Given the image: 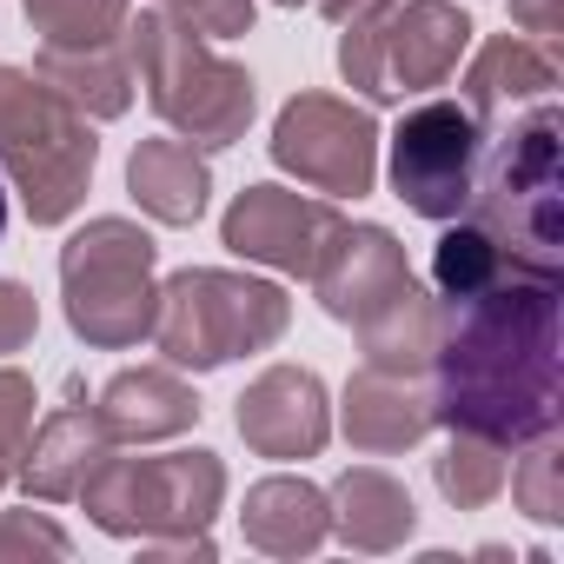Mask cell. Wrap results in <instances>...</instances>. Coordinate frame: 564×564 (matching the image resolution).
Wrapping results in <instances>:
<instances>
[{
	"label": "cell",
	"instance_id": "cell-12",
	"mask_svg": "<svg viewBox=\"0 0 564 564\" xmlns=\"http://www.w3.org/2000/svg\"><path fill=\"white\" fill-rule=\"evenodd\" d=\"M405 286H412L405 246H399L386 226H372V219H366V226H339L333 246H326L319 265H313V293H319L326 319H339V326L372 319V313L392 306Z\"/></svg>",
	"mask_w": 564,
	"mask_h": 564
},
{
	"label": "cell",
	"instance_id": "cell-23",
	"mask_svg": "<svg viewBox=\"0 0 564 564\" xmlns=\"http://www.w3.org/2000/svg\"><path fill=\"white\" fill-rule=\"evenodd\" d=\"M505 471H511V445H491L478 432H452L445 452L432 458V478L452 511H485L505 491Z\"/></svg>",
	"mask_w": 564,
	"mask_h": 564
},
{
	"label": "cell",
	"instance_id": "cell-20",
	"mask_svg": "<svg viewBox=\"0 0 564 564\" xmlns=\"http://www.w3.org/2000/svg\"><path fill=\"white\" fill-rule=\"evenodd\" d=\"M326 505H333V531H339L352 551H399V544L419 531L412 491H405L392 471H379V465L339 471V485L326 491Z\"/></svg>",
	"mask_w": 564,
	"mask_h": 564
},
{
	"label": "cell",
	"instance_id": "cell-22",
	"mask_svg": "<svg viewBox=\"0 0 564 564\" xmlns=\"http://www.w3.org/2000/svg\"><path fill=\"white\" fill-rule=\"evenodd\" d=\"M438 326H445V300L425 293L419 279H412L392 306H379V313L359 319L352 333H359V346H366V366L425 379V372H432V352H438Z\"/></svg>",
	"mask_w": 564,
	"mask_h": 564
},
{
	"label": "cell",
	"instance_id": "cell-25",
	"mask_svg": "<svg viewBox=\"0 0 564 564\" xmlns=\"http://www.w3.org/2000/svg\"><path fill=\"white\" fill-rule=\"evenodd\" d=\"M511 452H518V465L505 471L511 505L531 524H557L564 518V438H557V425L538 432V438H524V445H511Z\"/></svg>",
	"mask_w": 564,
	"mask_h": 564
},
{
	"label": "cell",
	"instance_id": "cell-24",
	"mask_svg": "<svg viewBox=\"0 0 564 564\" xmlns=\"http://www.w3.org/2000/svg\"><path fill=\"white\" fill-rule=\"evenodd\" d=\"M511 265H524V259H511L478 219H465L458 213V226L438 239V252H432V286H438V300H471V293H485L491 279H505Z\"/></svg>",
	"mask_w": 564,
	"mask_h": 564
},
{
	"label": "cell",
	"instance_id": "cell-32",
	"mask_svg": "<svg viewBox=\"0 0 564 564\" xmlns=\"http://www.w3.org/2000/svg\"><path fill=\"white\" fill-rule=\"evenodd\" d=\"M313 8H319L333 28H352V21H379V14H392L399 0H313Z\"/></svg>",
	"mask_w": 564,
	"mask_h": 564
},
{
	"label": "cell",
	"instance_id": "cell-5",
	"mask_svg": "<svg viewBox=\"0 0 564 564\" xmlns=\"http://www.w3.org/2000/svg\"><path fill=\"white\" fill-rule=\"evenodd\" d=\"M286 326H293V300L272 279L226 272V265H186L160 286V313L147 339L180 372H219L246 352L279 346Z\"/></svg>",
	"mask_w": 564,
	"mask_h": 564
},
{
	"label": "cell",
	"instance_id": "cell-16",
	"mask_svg": "<svg viewBox=\"0 0 564 564\" xmlns=\"http://www.w3.org/2000/svg\"><path fill=\"white\" fill-rule=\"evenodd\" d=\"M94 412L113 445H153V438H180L199 425V399L180 379V366H140V372L107 379Z\"/></svg>",
	"mask_w": 564,
	"mask_h": 564
},
{
	"label": "cell",
	"instance_id": "cell-21",
	"mask_svg": "<svg viewBox=\"0 0 564 564\" xmlns=\"http://www.w3.org/2000/svg\"><path fill=\"white\" fill-rule=\"evenodd\" d=\"M34 74L47 87H61L87 120H120L133 107V61H127V41H87V47H41Z\"/></svg>",
	"mask_w": 564,
	"mask_h": 564
},
{
	"label": "cell",
	"instance_id": "cell-27",
	"mask_svg": "<svg viewBox=\"0 0 564 564\" xmlns=\"http://www.w3.org/2000/svg\"><path fill=\"white\" fill-rule=\"evenodd\" d=\"M34 379L0 366V485H14L21 471V452H28V432H34Z\"/></svg>",
	"mask_w": 564,
	"mask_h": 564
},
{
	"label": "cell",
	"instance_id": "cell-18",
	"mask_svg": "<svg viewBox=\"0 0 564 564\" xmlns=\"http://www.w3.org/2000/svg\"><path fill=\"white\" fill-rule=\"evenodd\" d=\"M551 94H557V54L551 41H531V34H491L465 67V107L478 120L538 107Z\"/></svg>",
	"mask_w": 564,
	"mask_h": 564
},
{
	"label": "cell",
	"instance_id": "cell-2",
	"mask_svg": "<svg viewBox=\"0 0 564 564\" xmlns=\"http://www.w3.org/2000/svg\"><path fill=\"white\" fill-rule=\"evenodd\" d=\"M465 219H478L511 259L557 272L564 259V120L551 100H538L498 140H485Z\"/></svg>",
	"mask_w": 564,
	"mask_h": 564
},
{
	"label": "cell",
	"instance_id": "cell-29",
	"mask_svg": "<svg viewBox=\"0 0 564 564\" xmlns=\"http://www.w3.org/2000/svg\"><path fill=\"white\" fill-rule=\"evenodd\" d=\"M160 14L186 21V28H193V34H206V41L252 34V0H160Z\"/></svg>",
	"mask_w": 564,
	"mask_h": 564
},
{
	"label": "cell",
	"instance_id": "cell-13",
	"mask_svg": "<svg viewBox=\"0 0 564 564\" xmlns=\"http://www.w3.org/2000/svg\"><path fill=\"white\" fill-rule=\"evenodd\" d=\"M471 14L458 0H399L379 21V47H386V80L392 94H432L458 74L465 47H471Z\"/></svg>",
	"mask_w": 564,
	"mask_h": 564
},
{
	"label": "cell",
	"instance_id": "cell-7",
	"mask_svg": "<svg viewBox=\"0 0 564 564\" xmlns=\"http://www.w3.org/2000/svg\"><path fill=\"white\" fill-rule=\"evenodd\" d=\"M87 518L107 538H193L226 505V465L213 452H166V458H120L107 452L80 485Z\"/></svg>",
	"mask_w": 564,
	"mask_h": 564
},
{
	"label": "cell",
	"instance_id": "cell-3",
	"mask_svg": "<svg viewBox=\"0 0 564 564\" xmlns=\"http://www.w3.org/2000/svg\"><path fill=\"white\" fill-rule=\"evenodd\" d=\"M120 41H127V61L147 87L153 113L180 140H193L199 153H219V147L246 140V127L259 113V87L239 61L213 54L206 34H193L173 14H140V21L120 28Z\"/></svg>",
	"mask_w": 564,
	"mask_h": 564
},
{
	"label": "cell",
	"instance_id": "cell-8",
	"mask_svg": "<svg viewBox=\"0 0 564 564\" xmlns=\"http://www.w3.org/2000/svg\"><path fill=\"white\" fill-rule=\"evenodd\" d=\"M272 160L313 193L359 199L379 180V120L339 94H293L272 120Z\"/></svg>",
	"mask_w": 564,
	"mask_h": 564
},
{
	"label": "cell",
	"instance_id": "cell-26",
	"mask_svg": "<svg viewBox=\"0 0 564 564\" xmlns=\"http://www.w3.org/2000/svg\"><path fill=\"white\" fill-rule=\"evenodd\" d=\"M41 47H87L127 28V0H21Z\"/></svg>",
	"mask_w": 564,
	"mask_h": 564
},
{
	"label": "cell",
	"instance_id": "cell-6",
	"mask_svg": "<svg viewBox=\"0 0 564 564\" xmlns=\"http://www.w3.org/2000/svg\"><path fill=\"white\" fill-rule=\"evenodd\" d=\"M160 246L147 226L100 213L87 219L67 246H61V300H67V326L74 339H87L94 352H127L153 333L160 313Z\"/></svg>",
	"mask_w": 564,
	"mask_h": 564
},
{
	"label": "cell",
	"instance_id": "cell-31",
	"mask_svg": "<svg viewBox=\"0 0 564 564\" xmlns=\"http://www.w3.org/2000/svg\"><path fill=\"white\" fill-rule=\"evenodd\" d=\"M511 21L531 41H557L564 34V0H511Z\"/></svg>",
	"mask_w": 564,
	"mask_h": 564
},
{
	"label": "cell",
	"instance_id": "cell-1",
	"mask_svg": "<svg viewBox=\"0 0 564 564\" xmlns=\"http://www.w3.org/2000/svg\"><path fill=\"white\" fill-rule=\"evenodd\" d=\"M432 419L491 445L557 425V272L511 265L471 300H445L432 352Z\"/></svg>",
	"mask_w": 564,
	"mask_h": 564
},
{
	"label": "cell",
	"instance_id": "cell-14",
	"mask_svg": "<svg viewBox=\"0 0 564 564\" xmlns=\"http://www.w3.org/2000/svg\"><path fill=\"white\" fill-rule=\"evenodd\" d=\"M339 425H346V445L366 452V458H392V452H412L438 419H432V379H412V372H352L346 399H339Z\"/></svg>",
	"mask_w": 564,
	"mask_h": 564
},
{
	"label": "cell",
	"instance_id": "cell-19",
	"mask_svg": "<svg viewBox=\"0 0 564 564\" xmlns=\"http://www.w3.org/2000/svg\"><path fill=\"white\" fill-rule=\"evenodd\" d=\"M127 193L140 199L147 219L160 226H199L206 199H213V166L193 140H140L127 160Z\"/></svg>",
	"mask_w": 564,
	"mask_h": 564
},
{
	"label": "cell",
	"instance_id": "cell-28",
	"mask_svg": "<svg viewBox=\"0 0 564 564\" xmlns=\"http://www.w3.org/2000/svg\"><path fill=\"white\" fill-rule=\"evenodd\" d=\"M0 557L21 564V557H74V538L47 518V511H8L0 518Z\"/></svg>",
	"mask_w": 564,
	"mask_h": 564
},
{
	"label": "cell",
	"instance_id": "cell-30",
	"mask_svg": "<svg viewBox=\"0 0 564 564\" xmlns=\"http://www.w3.org/2000/svg\"><path fill=\"white\" fill-rule=\"evenodd\" d=\"M34 333H41V300L21 286V279H0V359L34 346Z\"/></svg>",
	"mask_w": 564,
	"mask_h": 564
},
{
	"label": "cell",
	"instance_id": "cell-17",
	"mask_svg": "<svg viewBox=\"0 0 564 564\" xmlns=\"http://www.w3.org/2000/svg\"><path fill=\"white\" fill-rule=\"evenodd\" d=\"M239 531L265 557H306L333 538V505L313 478H259L239 505Z\"/></svg>",
	"mask_w": 564,
	"mask_h": 564
},
{
	"label": "cell",
	"instance_id": "cell-4",
	"mask_svg": "<svg viewBox=\"0 0 564 564\" xmlns=\"http://www.w3.org/2000/svg\"><path fill=\"white\" fill-rule=\"evenodd\" d=\"M100 166L94 120L28 67H0V173L14 180L34 226H67Z\"/></svg>",
	"mask_w": 564,
	"mask_h": 564
},
{
	"label": "cell",
	"instance_id": "cell-15",
	"mask_svg": "<svg viewBox=\"0 0 564 564\" xmlns=\"http://www.w3.org/2000/svg\"><path fill=\"white\" fill-rule=\"evenodd\" d=\"M107 452H113V438H107L100 412L61 405V412H47V419L28 432V452H21L14 485H21L28 498H41V505H67V498H80L87 471H94Z\"/></svg>",
	"mask_w": 564,
	"mask_h": 564
},
{
	"label": "cell",
	"instance_id": "cell-10",
	"mask_svg": "<svg viewBox=\"0 0 564 564\" xmlns=\"http://www.w3.org/2000/svg\"><path fill=\"white\" fill-rule=\"evenodd\" d=\"M339 206L333 199H313V193H293V186H246L226 219H219V246L252 259V265H272V272H293V279H313L319 252L333 246L339 232Z\"/></svg>",
	"mask_w": 564,
	"mask_h": 564
},
{
	"label": "cell",
	"instance_id": "cell-11",
	"mask_svg": "<svg viewBox=\"0 0 564 564\" xmlns=\"http://www.w3.org/2000/svg\"><path fill=\"white\" fill-rule=\"evenodd\" d=\"M232 425H239L246 452H259V458H319L326 438H333V405H326L319 372H306V366H265L239 392Z\"/></svg>",
	"mask_w": 564,
	"mask_h": 564
},
{
	"label": "cell",
	"instance_id": "cell-34",
	"mask_svg": "<svg viewBox=\"0 0 564 564\" xmlns=\"http://www.w3.org/2000/svg\"><path fill=\"white\" fill-rule=\"evenodd\" d=\"M272 8H306V0H272Z\"/></svg>",
	"mask_w": 564,
	"mask_h": 564
},
{
	"label": "cell",
	"instance_id": "cell-33",
	"mask_svg": "<svg viewBox=\"0 0 564 564\" xmlns=\"http://www.w3.org/2000/svg\"><path fill=\"white\" fill-rule=\"evenodd\" d=\"M0 232H8V193H0Z\"/></svg>",
	"mask_w": 564,
	"mask_h": 564
},
{
	"label": "cell",
	"instance_id": "cell-9",
	"mask_svg": "<svg viewBox=\"0 0 564 564\" xmlns=\"http://www.w3.org/2000/svg\"><path fill=\"white\" fill-rule=\"evenodd\" d=\"M478 153H485V120L465 100H419L392 127V193L419 219H438L445 226L471 199Z\"/></svg>",
	"mask_w": 564,
	"mask_h": 564
}]
</instances>
